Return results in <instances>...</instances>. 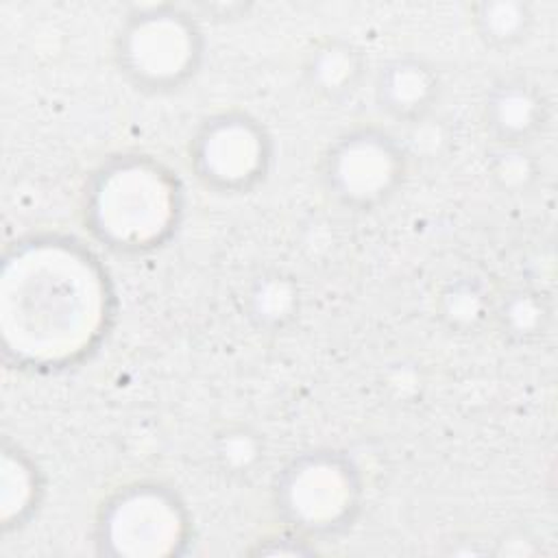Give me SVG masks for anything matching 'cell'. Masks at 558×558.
I'll use <instances>...</instances> for the list:
<instances>
[{"label": "cell", "instance_id": "obj_14", "mask_svg": "<svg viewBox=\"0 0 558 558\" xmlns=\"http://www.w3.org/2000/svg\"><path fill=\"white\" fill-rule=\"evenodd\" d=\"M495 292L477 275H451L434 294V314L449 333H480L486 325L490 327Z\"/></svg>", "mask_w": 558, "mask_h": 558}, {"label": "cell", "instance_id": "obj_7", "mask_svg": "<svg viewBox=\"0 0 558 558\" xmlns=\"http://www.w3.org/2000/svg\"><path fill=\"white\" fill-rule=\"evenodd\" d=\"M275 140L266 124L238 107L205 116L187 142V166L198 185L220 196H244L270 177Z\"/></svg>", "mask_w": 558, "mask_h": 558}, {"label": "cell", "instance_id": "obj_18", "mask_svg": "<svg viewBox=\"0 0 558 558\" xmlns=\"http://www.w3.org/2000/svg\"><path fill=\"white\" fill-rule=\"evenodd\" d=\"M246 551L251 556H312V554H318L314 541H310L288 527L266 534L259 541H253V545Z\"/></svg>", "mask_w": 558, "mask_h": 558}, {"label": "cell", "instance_id": "obj_6", "mask_svg": "<svg viewBox=\"0 0 558 558\" xmlns=\"http://www.w3.org/2000/svg\"><path fill=\"white\" fill-rule=\"evenodd\" d=\"M408 168L410 153L399 135L377 124H355L325 146L318 181L338 207L371 214L399 194Z\"/></svg>", "mask_w": 558, "mask_h": 558}, {"label": "cell", "instance_id": "obj_1", "mask_svg": "<svg viewBox=\"0 0 558 558\" xmlns=\"http://www.w3.org/2000/svg\"><path fill=\"white\" fill-rule=\"evenodd\" d=\"M118 294L100 255L68 233H28L0 264V351L22 373L89 360L113 329Z\"/></svg>", "mask_w": 558, "mask_h": 558}, {"label": "cell", "instance_id": "obj_13", "mask_svg": "<svg viewBox=\"0 0 558 558\" xmlns=\"http://www.w3.org/2000/svg\"><path fill=\"white\" fill-rule=\"evenodd\" d=\"M554 318L551 299L534 286H510L495 292L490 327L512 347L538 344Z\"/></svg>", "mask_w": 558, "mask_h": 558}, {"label": "cell", "instance_id": "obj_16", "mask_svg": "<svg viewBox=\"0 0 558 558\" xmlns=\"http://www.w3.org/2000/svg\"><path fill=\"white\" fill-rule=\"evenodd\" d=\"M216 469L231 480H248L266 460L264 436L246 423L220 427L209 442Z\"/></svg>", "mask_w": 558, "mask_h": 558}, {"label": "cell", "instance_id": "obj_12", "mask_svg": "<svg viewBox=\"0 0 558 558\" xmlns=\"http://www.w3.org/2000/svg\"><path fill=\"white\" fill-rule=\"evenodd\" d=\"M303 307L296 277L283 268H262L244 288V316L264 333L290 329Z\"/></svg>", "mask_w": 558, "mask_h": 558}, {"label": "cell", "instance_id": "obj_9", "mask_svg": "<svg viewBox=\"0 0 558 558\" xmlns=\"http://www.w3.org/2000/svg\"><path fill=\"white\" fill-rule=\"evenodd\" d=\"M547 94L527 76L497 78L482 100V124L495 146H530L549 124Z\"/></svg>", "mask_w": 558, "mask_h": 558}, {"label": "cell", "instance_id": "obj_8", "mask_svg": "<svg viewBox=\"0 0 558 558\" xmlns=\"http://www.w3.org/2000/svg\"><path fill=\"white\" fill-rule=\"evenodd\" d=\"M442 78L432 61L405 52L386 59L373 76V100L388 120L414 126L425 122L438 107Z\"/></svg>", "mask_w": 558, "mask_h": 558}, {"label": "cell", "instance_id": "obj_5", "mask_svg": "<svg viewBox=\"0 0 558 558\" xmlns=\"http://www.w3.org/2000/svg\"><path fill=\"white\" fill-rule=\"evenodd\" d=\"M92 541L107 558H179L194 543V517L174 486L131 480L98 504Z\"/></svg>", "mask_w": 558, "mask_h": 558}, {"label": "cell", "instance_id": "obj_3", "mask_svg": "<svg viewBox=\"0 0 558 558\" xmlns=\"http://www.w3.org/2000/svg\"><path fill=\"white\" fill-rule=\"evenodd\" d=\"M207 39L201 20L172 2L133 7L113 35V63L140 94L168 96L201 72Z\"/></svg>", "mask_w": 558, "mask_h": 558}, {"label": "cell", "instance_id": "obj_15", "mask_svg": "<svg viewBox=\"0 0 558 558\" xmlns=\"http://www.w3.org/2000/svg\"><path fill=\"white\" fill-rule=\"evenodd\" d=\"M469 24L486 48L508 52L530 39L536 13L525 0H480L469 4Z\"/></svg>", "mask_w": 558, "mask_h": 558}, {"label": "cell", "instance_id": "obj_4", "mask_svg": "<svg viewBox=\"0 0 558 558\" xmlns=\"http://www.w3.org/2000/svg\"><path fill=\"white\" fill-rule=\"evenodd\" d=\"M364 493L360 464L347 451L320 447L296 453L279 469L270 501L281 527L320 543L353 527Z\"/></svg>", "mask_w": 558, "mask_h": 558}, {"label": "cell", "instance_id": "obj_11", "mask_svg": "<svg viewBox=\"0 0 558 558\" xmlns=\"http://www.w3.org/2000/svg\"><path fill=\"white\" fill-rule=\"evenodd\" d=\"M46 495V475L37 460L17 442L0 449V527L22 530L37 514Z\"/></svg>", "mask_w": 558, "mask_h": 558}, {"label": "cell", "instance_id": "obj_17", "mask_svg": "<svg viewBox=\"0 0 558 558\" xmlns=\"http://www.w3.org/2000/svg\"><path fill=\"white\" fill-rule=\"evenodd\" d=\"M486 174L499 192L521 196L536 185L541 163L530 146H493L486 157Z\"/></svg>", "mask_w": 558, "mask_h": 558}, {"label": "cell", "instance_id": "obj_10", "mask_svg": "<svg viewBox=\"0 0 558 558\" xmlns=\"http://www.w3.org/2000/svg\"><path fill=\"white\" fill-rule=\"evenodd\" d=\"M368 59L351 39L323 35L314 39L301 61V78L312 96L323 102H344L364 83Z\"/></svg>", "mask_w": 558, "mask_h": 558}, {"label": "cell", "instance_id": "obj_2", "mask_svg": "<svg viewBox=\"0 0 558 558\" xmlns=\"http://www.w3.org/2000/svg\"><path fill=\"white\" fill-rule=\"evenodd\" d=\"M185 185L159 157L124 150L102 159L81 192V222L116 255H148L179 233Z\"/></svg>", "mask_w": 558, "mask_h": 558}]
</instances>
